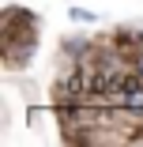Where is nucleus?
Wrapping results in <instances>:
<instances>
[{"instance_id": "f257e3e1", "label": "nucleus", "mask_w": 143, "mask_h": 147, "mask_svg": "<svg viewBox=\"0 0 143 147\" xmlns=\"http://www.w3.org/2000/svg\"><path fill=\"white\" fill-rule=\"evenodd\" d=\"M139 76H143V57H139Z\"/></svg>"}]
</instances>
